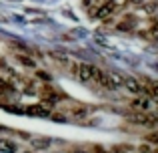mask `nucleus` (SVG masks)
I'll return each instance as SVG.
<instances>
[{"instance_id":"nucleus-9","label":"nucleus","mask_w":158,"mask_h":153,"mask_svg":"<svg viewBox=\"0 0 158 153\" xmlns=\"http://www.w3.org/2000/svg\"><path fill=\"white\" fill-rule=\"evenodd\" d=\"M108 75H110V81H112L114 87H122L124 85V77L122 75H118V73H108Z\"/></svg>"},{"instance_id":"nucleus-6","label":"nucleus","mask_w":158,"mask_h":153,"mask_svg":"<svg viewBox=\"0 0 158 153\" xmlns=\"http://www.w3.org/2000/svg\"><path fill=\"white\" fill-rule=\"evenodd\" d=\"M112 10H114V4L106 2V4H102L98 10H94V16H96V18H106V16L112 14Z\"/></svg>"},{"instance_id":"nucleus-7","label":"nucleus","mask_w":158,"mask_h":153,"mask_svg":"<svg viewBox=\"0 0 158 153\" xmlns=\"http://www.w3.org/2000/svg\"><path fill=\"white\" fill-rule=\"evenodd\" d=\"M134 24H136L134 16H126V18L118 24V28H120V30H130V28H134Z\"/></svg>"},{"instance_id":"nucleus-13","label":"nucleus","mask_w":158,"mask_h":153,"mask_svg":"<svg viewBox=\"0 0 158 153\" xmlns=\"http://www.w3.org/2000/svg\"><path fill=\"white\" fill-rule=\"evenodd\" d=\"M80 153H86V151H80Z\"/></svg>"},{"instance_id":"nucleus-5","label":"nucleus","mask_w":158,"mask_h":153,"mask_svg":"<svg viewBox=\"0 0 158 153\" xmlns=\"http://www.w3.org/2000/svg\"><path fill=\"white\" fill-rule=\"evenodd\" d=\"M26 113L28 115H34V117H46L48 109L44 105H30V107H26Z\"/></svg>"},{"instance_id":"nucleus-12","label":"nucleus","mask_w":158,"mask_h":153,"mask_svg":"<svg viewBox=\"0 0 158 153\" xmlns=\"http://www.w3.org/2000/svg\"><path fill=\"white\" fill-rule=\"evenodd\" d=\"M128 2H142V0H128Z\"/></svg>"},{"instance_id":"nucleus-11","label":"nucleus","mask_w":158,"mask_h":153,"mask_svg":"<svg viewBox=\"0 0 158 153\" xmlns=\"http://www.w3.org/2000/svg\"><path fill=\"white\" fill-rule=\"evenodd\" d=\"M2 147L6 151H16V145H12V143H8V141H2Z\"/></svg>"},{"instance_id":"nucleus-2","label":"nucleus","mask_w":158,"mask_h":153,"mask_svg":"<svg viewBox=\"0 0 158 153\" xmlns=\"http://www.w3.org/2000/svg\"><path fill=\"white\" fill-rule=\"evenodd\" d=\"M94 81H96L100 87H104V89H116V87L112 85V81H110V75L104 73V71H100V69H94Z\"/></svg>"},{"instance_id":"nucleus-1","label":"nucleus","mask_w":158,"mask_h":153,"mask_svg":"<svg viewBox=\"0 0 158 153\" xmlns=\"http://www.w3.org/2000/svg\"><path fill=\"white\" fill-rule=\"evenodd\" d=\"M94 69L96 67H92V65H80L78 67V79H80L82 83H90V81H94Z\"/></svg>"},{"instance_id":"nucleus-8","label":"nucleus","mask_w":158,"mask_h":153,"mask_svg":"<svg viewBox=\"0 0 158 153\" xmlns=\"http://www.w3.org/2000/svg\"><path fill=\"white\" fill-rule=\"evenodd\" d=\"M16 61H18L20 65H24V67H28V69H36V63L32 59H28V56H24V55H18L16 56Z\"/></svg>"},{"instance_id":"nucleus-3","label":"nucleus","mask_w":158,"mask_h":153,"mask_svg":"<svg viewBox=\"0 0 158 153\" xmlns=\"http://www.w3.org/2000/svg\"><path fill=\"white\" fill-rule=\"evenodd\" d=\"M122 87H126L130 93H140V91H142V85H140L134 77H124V85Z\"/></svg>"},{"instance_id":"nucleus-4","label":"nucleus","mask_w":158,"mask_h":153,"mask_svg":"<svg viewBox=\"0 0 158 153\" xmlns=\"http://www.w3.org/2000/svg\"><path fill=\"white\" fill-rule=\"evenodd\" d=\"M30 145L34 149H48L50 147V139L48 137H30Z\"/></svg>"},{"instance_id":"nucleus-10","label":"nucleus","mask_w":158,"mask_h":153,"mask_svg":"<svg viewBox=\"0 0 158 153\" xmlns=\"http://www.w3.org/2000/svg\"><path fill=\"white\" fill-rule=\"evenodd\" d=\"M130 105L138 107V109H148V107H150V99H136V101H132Z\"/></svg>"}]
</instances>
